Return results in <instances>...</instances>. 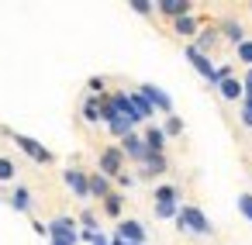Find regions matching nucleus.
<instances>
[{
	"instance_id": "1",
	"label": "nucleus",
	"mask_w": 252,
	"mask_h": 245,
	"mask_svg": "<svg viewBox=\"0 0 252 245\" xmlns=\"http://www.w3.org/2000/svg\"><path fill=\"white\" fill-rule=\"evenodd\" d=\"M176 228L187 231V235H211V221H207V214H204L200 207H193V204H183V207H180V214H176Z\"/></svg>"
},
{
	"instance_id": "2",
	"label": "nucleus",
	"mask_w": 252,
	"mask_h": 245,
	"mask_svg": "<svg viewBox=\"0 0 252 245\" xmlns=\"http://www.w3.org/2000/svg\"><path fill=\"white\" fill-rule=\"evenodd\" d=\"M80 242V231H76V221L73 217H52L49 221V245H76Z\"/></svg>"
},
{
	"instance_id": "3",
	"label": "nucleus",
	"mask_w": 252,
	"mask_h": 245,
	"mask_svg": "<svg viewBox=\"0 0 252 245\" xmlns=\"http://www.w3.org/2000/svg\"><path fill=\"white\" fill-rule=\"evenodd\" d=\"M187 59H190V66H193V69L211 83V87H218V66L211 62V56L197 52V49H193V42H190V45H187Z\"/></svg>"
},
{
	"instance_id": "4",
	"label": "nucleus",
	"mask_w": 252,
	"mask_h": 245,
	"mask_svg": "<svg viewBox=\"0 0 252 245\" xmlns=\"http://www.w3.org/2000/svg\"><path fill=\"white\" fill-rule=\"evenodd\" d=\"M121 166H125V152H121V145H107V149L100 152V173H104L107 180H111V176L118 180V176L125 173Z\"/></svg>"
},
{
	"instance_id": "5",
	"label": "nucleus",
	"mask_w": 252,
	"mask_h": 245,
	"mask_svg": "<svg viewBox=\"0 0 252 245\" xmlns=\"http://www.w3.org/2000/svg\"><path fill=\"white\" fill-rule=\"evenodd\" d=\"M14 145H18V149H21L28 159H35V162H42V166H45V162H52V152H49L42 142L28 138V135H18V131H14Z\"/></svg>"
},
{
	"instance_id": "6",
	"label": "nucleus",
	"mask_w": 252,
	"mask_h": 245,
	"mask_svg": "<svg viewBox=\"0 0 252 245\" xmlns=\"http://www.w3.org/2000/svg\"><path fill=\"white\" fill-rule=\"evenodd\" d=\"M63 180H66V186H69L80 200H87V197H90V173H83V169L69 166V169L63 173Z\"/></svg>"
},
{
	"instance_id": "7",
	"label": "nucleus",
	"mask_w": 252,
	"mask_h": 245,
	"mask_svg": "<svg viewBox=\"0 0 252 245\" xmlns=\"http://www.w3.org/2000/svg\"><path fill=\"white\" fill-rule=\"evenodd\" d=\"M138 90L145 93V100H149V104H152L156 111H162V114H173V97H169L166 90H159L156 83H142Z\"/></svg>"
},
{
	"instance_id": "8",
	"label": "nucleus",
	"mask_w": 252,
	"mask_h": 245,
	"mask_svg": "<svg viewBox=\"0 0 252 245\" xmlns=\"http://www.w3.org/2000/svg\"><path fill=\"white\" fill-rule=\"evenodd\" d=\"M121 152H125L128 159H135L138 166H142V162L149 159V149H145V138H142V135H135V131L121 138Z\"/></svg>"
},
{
	"instance_id": "9",
	"label": "nucleus",
	"mask_w": 252,
	"mask_h": 245,
	"mask_svg": "<svg viewBox=\"0 0 252 245\" xmlns=\"http://www.w3.org/2000/svg\"><path fill=\"white\" fill-rule=\"evenodd\" d=\"M118 238H125V242H135V245H145V224L142 221H121L118 224Z\"/></svg>"
},
{
	"instance_id": "10",
	"label": "nucleus",
	"mask_w": 252,
	"mask_h": 245,
	"mask_svg": "<svg viewBox=\"0 0 252 245\" xmlns=\"http://www.w3.org/2000/svg\"><path fill=\"white\" fill-rule=\"evenodd\" d=\"M156 11L176 21V18H187V14H190V0H159Z\"/></svg>"
},
{
	"instance_id": "11",
	"label": "nucleus",
	"mask_w": 252,
	"mask_h": 245,
	"mask_svg": "<svg viewBox=\"0 0 252 245\" xmlns=\"http://www.w3.org/2000/svg\"><path fill=\"white\" fill-rule=\"evenodd\" d=\"M145 149L149 152H156V155H162V149H166V131L159 128V124H152V128H145Z\"/></svg>"
},
{
	"instance_id": "12",
	"label": "nucleus",
	"mask_w": 252,
	"mask_h": 245,
	"mask_svg": "<svg viewBox=\"0 0 252 245\" xmlns=\"http://www.w3.org/2000/svg\"><path fill=\"white\" fill-rule=\"evenodd\" d=\"M128 97H131V111L138 114V121H145V118H152V114H156V107L145 100V93H142V90H131Z\"/></svg>"
},
{
	"instance_id": "13",
	"label": "nucleus",
	"mask_w": 252,
	"mask_h": 245,
	"mask_svg": "<svg viewBox=\"0 0 252 245\" xmlns=\"http://www.w3.org/2000/svg\"><path fill=\"white\" fill-rule=\"evenodd\" d=\"M173 28H176V35H183V38H197V35H200V25H197V18H193V14L176 18V21H173Z\"/></svg>"
},
{
	"instance_id": "14",
	"label": "nucleus",
	"mask_w": 252,
	"mask_h": 245,
	"mask_svg": "<svg viewBox=\"0 0 252 245\" xmlns=\"http://www.w3.org/2000/svg\"><path fill=\"white\" fill-rule=\"evenodd\" d=\"M221 31H224V38H228V42H231L235 49H238V45L245 42V31H242V25H238L235 18H224V21H221Z\"/></svg>"
},
{
	"instance_id": "15",
	"label": "nucleus",
	"mask_w": 252,
	"mask_h": 245,
	"mask_svg": "<svg viewBox=\"0 0 252 245\" xmlns=\"http://www.w3.org/2000/svg\"><path fill=\"white\" fill-rule=\"evenodd\" d=\"M166 155H156V152H149V159L142 162V176H162L166 173Z\"/></svg>"
},
{
	"instance_id": "16",
	"label": "nucleus",
	"mask_w": 252,
	"mask_h": 245,
	"mask_svg": "<svg viewBox=\"0 0 252 245\" xmlns=\"http://www.w3.org/2000/svg\"><path fill=\"white\" fill-rule=\"evenodd\" d=\"M90 197H100V200L111 197V180L104 173H90Z\"/></svg>"
},
{
	"instance_id": "17",
	"label": "nucleus",
	"mask_w": 252,
	"mask_h": 245,
	"mask_svg": "<svg viewBox=\"0 0 252 245\" xmlns=\"http://www.w3.org/2000/svg\"><path fill=\"white\" fill-rule=\"evenodd\" d=\"M214 42H218V28H200V35L193 38V49L207 56V52L214 49Z\"/></svg>"
},
{
	"instance_id": "18",
	"label": "nucleus",
	"mask_w": 252,
	"mask_h": 245,
	"mask_svg": "<svg viewBox=\"0 0 252 245\" xmlns=\"http://www.w3.org/2000/svg\"><path fill=\"white\" fill-rule=\"evenodd\" d=\"M218 93H221L224 100H238V97H245V87H242V80L231 76V80H224V83L218 87Z\"/></svg>"
},
{
	"instance_id": "19",
	"label": "nucleus",
	"mask_w": 252,
	"mask_h": 245,
	"mask_svg": "<svg viewBox=\"0 0 252 245\" xmlns=\"http://www.w3.org/2000/svg\"><path fill=\"white\" fill-rule=\"evenodd\" d=\"M11 207L21 211V214H28V211H32V190H28V186H18V190L11 193Z\"/></svg>"
},
{
	"instance_id": "20",
	"label": "nucleus",
	"mask_w": 252,
	"mask_h": 245,
	"mask_svg": "<svg viewBox=\"0 0 252 245\" xmlns=\"http://www.w3.org/2000/svg\"><path fill=\"white\" fill-rule=\"evenodd\" d=\"M83 121L87 124H97L100 121V97H87L83 100Z\"/></svg>"
},
{
	"instance_id": "21",
	"label": "nucleus",
	"mask_w": 252,
	"mask_h": 245,
	"mask_svg": "<svg viewBox=\"0 0 252 245\" xmlns=\"http://www.w3.org/2000/svg\"><path fill=\"white\" fill-rule=\"evenodd\" d=\"M156 204H180V190H176L173 183L156 186Z\"/></svg>"
},
{
	"instance_id": "22",
	"label": "nucleus",
	"mask_w": 252,
	"mask_h": 245,
	"mask_svg": "<svg viewBox=\"0 0 252 245\" xmlns=\"http://www.w3.org/2000/svg\"><path fill=\"white\" fill-rule=\"evenodd\" d=\"M121 207H125V197H121V193H111V197L104 200V211H107L111 217H121Z\"/></svg>"
},
{
	"instance_id": "23",
	"label": "nucleus",
	"mask_w": 252,
	"mask_h": 245,
	"mask_svg": "<svg viewBox=\"0 0 252 245\" xmlns=\"http://www.w3.org/2000/svg\"><path fill=\"white\" fill-rule=\"evenodd\" d=\"M180 207H183V204H156V217H159V221H166V217H173V221H176Z\"/></svg>"
},
{
	"instance_id": "24",
	"label": "nucleus",
	"mask_w": 252,
	"mask_h": 245,
	"mask_svg": "<svg viewBox=\"0 0 252 245\" xmlns=\"http://www.w3.org/2000/svg\"><path fill=\"white\" fill-rule=\"evenodd\" d=\"M135 14H142V18H149L152 11H156V4H152V0H131V4H128Z\"/></svg>"
},
{
	"instance_id": "25",
	"label": "nucleus",
	"mask_w": 252,
	"mask_h": 245,
	"mask_svg": "<svg viewBox=\"0 0 252 245\" xmlns=\"http://www.w3.org/2000/svg\"><path fill=\"white\" fill-rule=\"evenodd\" d=\"M162 131H166V138H169V135H180V131H183V121H180L176 114H169L166 124H162Z\"/></svg>"
},
{
	"instance_id": "26",
	"label": "nucleus",
	"mask_w": 252,
	"mask_h": 245,
	"mask_svg": "<svg viewBox=\"0 0 252 245\" xmlns=\"http://www.w3.org/2000/svg\"><path fill=\"white\" fill-rule=\"evenodd\" d=\"M238 214H242L245 221H252V193H242V197H238Z\"/></svg>"
},
{
	"instance_id": "27",
	"label": "nucleus",
	"mask_w": 252,
	"mask_h": 245,
	"mask_svg": "<svg viewBox=\"0 0 252 245\" xmlns=\"http://www.w3.org/2000/svg\"><path fill=\"white\" fill-rule=\"evenodd\" d=\"M14 173H18V169H14V162H11V159H4V155H0V183H7V180H11Z\"/></svg>"
},
{
	"instance_id": "28",
	"label": "nucleus",
	"mask_w": 252,
	"mask_h": 245,
	"mask_svg": "<svg viewBox=\"0 0 252 245\" xmlns=\"http://www.w3.org/2000/svg\"><path fill=\"white\" fill-rule=\"evenodd\" d=\"M238 59H242L249 69H252V38H245V42L238 45Z\"/></svg>"
},
{
	"instance_id": "29",
	"label": "nucleus",
	"mask_w": 252,
	"mask_h": 245,
	"mask_svg": "<svg viewBox=\"0 0 252 245\" xmlns=\"http://www.w3.org/2000/svg\"><path fill=\"white\" fill-rule=\"evenodd\" d=\"M80 224H83V231H97V214L94 211H83L80 214Z\"/></svg>"
},
{
	"instance_id": "30",
	"label": "nucleus",
	"mask_w": 252,
	"mask_h": 245,
	"mask_svg": "<svg viewBox=\"0 0 252 245\" xmlns=\"http://www.w3.org/2000/svg\"><path fill=\"white\" fill-rule=\"evenodd\" d=\"M242 87H245V97H252V69H245V76H242Z\"/></svg>"
},
{
	"instance_id": "31",
	"label": "nucleus",
	"mask_w": 252,
	"mask_h": 245,
	"mask_svg": "<svg viewBox=\"0 0 252 245\" xmlns=\"http://www.w3.org/2000/svg\"><path fill=\"white\" fill-rule=\"evenodd\" d=\"M238 118H242V124H245V128H252V111H245V107H242V114H238Z\"/></svg>"
},
{
	"instance_id": "32",
	"label": "nucleus",
	"mask_w": 252,
	"mask_h": 245,
	"mask_svg": "<svg viewBox=\"0 0 252 245\" xmlns=\"http://www.w3.org/2000/svg\"><path fill=\"white\" fill-rule=\"evenodd\" d=\"M32 228H35L38 235H49V224H42V221H32Z\"/></svg>"
},
{
	"instance_id": "33",
	"label": "nucleus",
	"mask_w": 252,
	"mask_h": 245,
	"mask_svg": "<svg viewBox=\"0 0 252 245\" xmlns=\"http://www.w3.org/2000/svg\"><path fill=\"white\" fill-rule=\"evenodd\" d=\"M111 245H135V242H125V238H118V235H114V238H111Z\"/></svg>"
},
{
	"instance_id": "34",
	"label": "nucleus",
	"mask_w": 252,
	"mask_h": 245,
	"mask_svg": "<svg viewBox=\"0 0 252 245\" xmlns=\"http://www.w3.org/2000/svg\"><path fill=\"white\" fill-rule=\"evenodd\" d=\"M242 107H245V111H252V97H242Z\"/></svg>"
},
{
	"instance_id": "35",
	"label": "nucleus",
	"mask_w": 252,
	"mask_h": 245,
	"mask_svg": "<svg viewBox=\"0 0 252 245\" xmlns=\"http://www.w3.org/2000/svg\"><path fill=\"white\" fill-rule=\"evenodd\" d=\"M249 11H252V4H249Z\"/></svg>"
}]
</instances>
